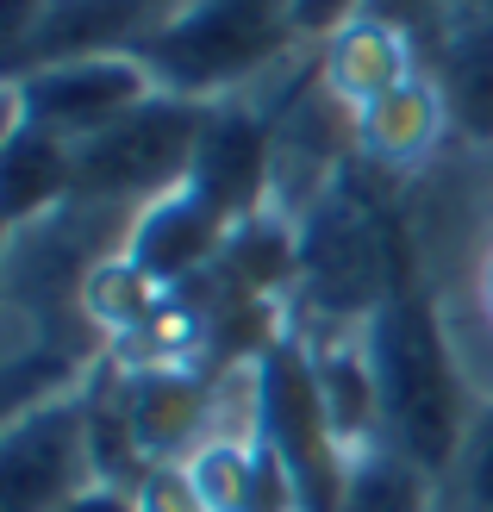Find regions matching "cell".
Segmentation results:
<instances>
[{"instance_id": "603a6c76", "label": "cell", "mask_w": 493, "mask_h": 512, "mask_svg": "<svg viewBox=\"0 0 493 512\" xmlns=\"http://www.w3.org/2000/svg\"><path fill=\"white\" fill-rule=\"evenodd\" d=\"M63 512H138V500H132V488H107V481H94V488L75 494Z\"/></svg>"}, {"instance_id": "cb8c5ba5", "label": "cell", "mask_w": 493, "mask_h": 512, "mask_svg": "<svg viewBox=\"0 0 493 512\" xmlns=\"http://www.w3.org/2000/svg\"><path fill=\"white\" fill-rule=\"evenodd\" d=\"M431 13H437V0H406V19H400V25H406L412 38H425V25H431Z\"/></svg>"}, {"instance_id": "ffe728a7", "label": "cell", "mask_w": 493, "mask_h": 512, "mask_svg": "<svg viewBox=\"0 0 493 512\" xmlns=\"http://www.w3.org/2000/svg\"><path fill=\"white\" fill-rule=\"evenodd\" d=\"M132 500H138V512H206L188 463H150L144 481L132 488Z\"/></svg>"}, {"instance_id": "9a60e30c", "label": "cell", "mask_w": 493, "mask_h": 512, "mask_svg": "<svg viewBox=\"0 0 493 512\" xmlns=\"http://www.w3.org/2000/svg\"><path fill=\"white\" fill-rule=\"evenodd\" d=\"M75 200V144L38 132L25 119H7V150H0V213L13 232H32L38 219L63 213Z\"/></svg>"}, {"instance_id": "7c38bea8", "label": "cell", "mask_w": 493, "mask_h": 512, "mask_svg": "<svg viewBox=\"0 0 493 512\" xmlns=\"http://www.w3.org/2000/svg\"><path fill=\"white\" fill-rule=\"evenodd\" d=\"M132 444L144 450V463H188L200 450V431H206V394L200 369H181V363H138L125 375V388L113 394Z\"/></svg>"}, {"instance_id": "ba28073f", "label": "cell", "mask_w": 493, "mask_h": 512, "mask_svg": "<svg viewBox=\"0 0 493 512\" xmlns=\"http://www.w3.org/2000/svg\"><path fill=\"white\" fill-rule=\"evenodd\" d=\"M269 182H275V119L263 107H250L244 94L213 100L194 169H188V188H200L231 225H244L263 213Z\"/></svg>"}, {"instance_id": "9c48e42d", "label": "cell", "mask_w": 493, "mask_h": 512, "mask_svg": "<svg viewBox=\"0 0 493 512\" xmlns=\"http://www.w3.org/2000/svg\"><path fill=\"white\" fill-rule=\"evenodd\" d=\"M231 232H238V225H231L200 188H175V194H163V200H150V207L132 213L119 256L138 263L163 294H175V288H188V281H200L219 263Z\"/></svg>"}, {"instance_id": "4fadbf2b", "label": "cell", "mask_w": 493, "mask_h": 512, "mask_svg": "<svg viewBox=\"0 0 493 512\" xmlns=\"http://www.w3.org/2000/svg\"><path fill=\"white\" fill-rule=\"evenodd\" d=\"M444 132H450V107H444V88L431 82V69H412L400 88L375 94L350 119L356 157L375 169H419L444 144Z\"/></svg>"}, {"instance_id": "2e32d148", "label": "cell", "mask_w": 493, "mask_h": 512, "mask_svg": "<svg viewBox=\"0 0 493 512\" xmlns=\"http://www.w3.org/2000/svg\"><path fill=\"white\" fill-rule=\"evenodd\" d=\"M313 369H319L325 413L337 425V438L350 444V456L362 444H381V394H375V369H369L362 338H325V344H313Z\"/></svg>"}, {"instance_id": "3957f363", "label": "cell", "mask_w": 493, "mask_h": 512, "mask_svg": "<svg viewBox=\"0 0 493 512\" xmlns=\"http://www.w3.org/2000/svg\"><path fill=\"white\" fill-rule=\"evenodd\" d=\"M294 38L288 0H181L132 57L157 75V88L188 100H225L250 75H263Z\"/></svg>"}, {"instance_id": "6da1fadb", "label": "cell", "mask_w": 493, "mask_h": 512, "mask_svg": "<svg viewBox=\"0 0 493 512\" xmlns=\"http://www.w3.org/2000/svg\"><path fill=\"white\" fill-rule=\"evenodd\" d=\"M362 350H369L375 394H381V438L400 444L431 475L456 469L475 419L462 406V375H456V356H450L431 294L394 288L362 319Z\"/></svg>"}, {"instance_id": "5b68a950", "label": "cell", "mask_w": 493, "mask_h": 512, "mask_svg": "<svg viewBox=\"0 0 493 512\" xmlns=\"http://www.w3.org/2000/svg\"><path fill=\"white\" fill-rule=\"evenodd\" d=\"M206 107L213 100H188L157 88L132 107L125 119H113L107 132H94L88 144H75V200L82 207H150L175 188H188L194 150L206 132Z\"/></svg>"}, {"instance_id": "30bf717a", "label": "cell", "mask_w": 493, "mask_h": 512, "mask_svg": "<svg viewBox=\"0 0 493 512\" xmlns=\"http://www.w3.org/2000/svg\"><path fill=\"white\" fill-rule=\"evenodd\" d=\"M181 0H50L44 19L25 32V44L7 50V75L75 63V57H113L138 50Z\"/></svg>"}, {"instance_id": "52a82bcc", "label": "cell", "mask_w": 493, "mask_h": 512, "mask_svg": "<svg viewBox=\"0 0 493 512\" xmlns=\"http://www.w3.org/2000/svg\"><path fill=\"white\" fill-rule=\"evenodd\" d=\"M88 488H94V450H88L82 394H63L50 406L7 419V438H0V512H63Z\"/></svg>"}, {"instance_id": "277c9868", "label": "cell", "mask_w": 493, "mask_h": 512, "mask_svg": "<svg viewBox=\"0 0 493 512\" xmlns=\"http://www.w3.org/2000/svg\"><path fill=\"white\" fill-rule=\"evenodd\" d=\"M250 431L281 456V469L300 494V512H344L350 444L337 438L325 413L313 344L294 338V331H281L250 363Z\"/></svg>"}, {"instance_id": "ac0fdd59", "label": "cell", "mask_w": 493, "mask_h": 512, "mask_svg": "<svg viewBox=\"0 0 493 512\" xmlns=\"http://www.w3.org/2000/svg\"><path fill=\"white\" fill-rule=\"evenodd\" d=\"M188 475L206 500V512H250L256 488V438H206L188 456Z\"/></svg>"}, {"instance_id": "e0dca14e", "label": "cell", "mask_w": 493, "mask_h": 512, "mask_svg": "<svg viewBox=\"0 0 493 512\" xmlns=\"http://www.w3.org/2000/svg\"><path fill=\"white\" fill-rule=\"evenodd\" d=\"M431 469L412 463L400 444H362L350 456L344 512H431Z\"/></svg>"}, {"instance_id": "8992f818", "label": "cell", "mask_w": 493, "mask_h": 512, "mask_svg": "<svg viewBox=\"0 0 493 512\" xmlns=\"http://www.w3.org/2000/svg\"><path fill=\"white\" fill-rule=\"evenodd\" d=\"M150 94H157V75L144 69V57L113 50V57H75V63L7 75V119H25L63 144H88L113 119L144 107Z\"/></svg>"}, {"instance_id": "d6986e66", "label": "cell", "mask_w": 493, "mask_h": 512, "mask_svg": "<svg viewBox=\"0 0 493 512\" xmlns=\"http://www.w3.org/2000/svg\"><path fill=\"white\" fill-rule=\"evenodd\" d=\"M450 475H456V512H493V406L469 425Z\"/></svg>"}, {"instance_id": "7a4b0ae2", "label": "cell", "mask_w": 493, "mask_h": 512, "mask_svg": "<svg viewBox=\"0 0 493 512\" xmlns=\"http://www.w3.org/2000/svg\"><path fill=\"white\" fill-rule=\"evenodd\" d=\"M300 294L331 319H369L375 306L412 288L406 275V232L394 225V213L369 200L362 188H350V175L325 182L300 213Z\"/></svg>"}, {"instance_id": "d4e9b609", "label": "cell", "mask_w": 493, "mask_h": 512, "mask_svg": "<svg viewBox=\"0 0 493 512\" xmlns=\"http://www.w3.org/2000/svg\"><path fill=\"white\" fill-rule=\"evenodd\" d=\"M481 306H487V319H493V250H487V263H481Z\"/></svg>"}, {"instance_id": "8fae6325", "label": "cell", "mask_w": 493, "mask_h": 512, "mask_svg": "<svg viewBox=\"0 0 493 512\" xmlns=\"http://www.w3.org/2000/svg\"><path fill=\"white\" fill-rule=\"evenodd\" d=\"M419 57L444 88L450 125L475 144H493V13L437 7L419 38Z\"/></svg>"}, {"instance_id": "44dd1931", "label": "cell", "mask_w": 493, "mask_h": 512, "mask_svg": "<svg viewBox=\"0 0 493 512\" xmlns=\"http://www.w3.org/2000/svg\"><path fill=\"white\" fill-rule=\"evenodd\" d=\"M362 13H369V0H288V25H294V38H306V44L337 38Z\"/></svg>"}, {"instance_id": "7402d4cb", "label": "cell", "mask_w": 493, "mask_h": 512, "mask_svg": "<svg viewBox=\"0 0 493 512\" xmlns=\"http://www.w3.org/2000/svg\"><path fill=\"white\" fill-rule=\"evenodd\" d=\"M44 7H50V0H0V50L25 44V32L44 19Z\"/></svg>"}, {"instance_id": "5bb4252c", "label": "cell", "mask_w": 493, "mask_h": 512, "mask_svg": "<svg viewBox=\"0 0 493 512\" xmlns=\"http://www.w3.org/2000/svg\"><path fill=\"white\" fill-rule=\"evenodd\" d=\"M412 69H425L419 63V38H412L400 19H387V13H362L337 38L319 44V88L331 100H344L350 113L369 107L375 94L400 88Z\"/></svg>"}]
</instances>
